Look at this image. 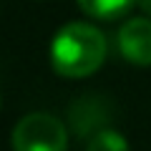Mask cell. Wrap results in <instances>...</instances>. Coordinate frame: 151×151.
Wrapping results in <instances>:
<instances>
[{
  "mask_svg": "<svg viewBox=\"0 0 151 151\" xmlns=\"http://www.w3.org/2000/svg\"><path fill=\"white\" fill-rule=\"evenodd\" d=\"M136 5L144 10V15H146V18H151V0H139Z\"/></svg>",
  "mask_w": 151,
  "mask_h": 151,
  "instance_id": "obj_7",
  "label": "cell"
},
{
  "mask_svg": "<svg viewBox=\"0 0 151 151\" xmlns=\"http://www.w3.org/2000/svg\"><path fill=\"white\" fill-rule=\"evenodd\" d=\"M86 151H129V141L113 129H106L101 134H96L93 139H88Z\"/></svg>",
  "mask_w": 151,
  "mask_h": 151,
  "instance_id": "obj_6",
  "label": "cell"
},
{
  "mask_svg": "<svg viewBox=\"0 0 151 151\" xmlns=\"http://www.w3.org/2000/svg\"><path fill=\"white\" fill-rule=\"evenodd\" d=\"M136 3L139 0H78L81 10L96 20H116L126 15Z\"/></svg>",
  "mask_w": 151,
  "mask_h": 151,
  "instance_id": "obj_5",
  "label": "cell"
},
{
  "mask_svg": "<svg viewBox=\"0 0 151 151\" xmlns=\"http://www.w3.org/2000/svg\"><path fill=\"white\" fill-rule=\"evenodd\" d=\"M13 151H65L68 126L50 113L35 111L23 116L10 134Z\"/></svg>",
  "mask_w": 151,
  "mask_h": 151,
  "instance_id": "obj_2",
  "label": "cell"
},
{
  "mask_svg": "<svg viewBox=\"0 0 151 151\" xmlns=\"http://www.w3.org/2000/svg\"><path fill=\"white\" fill-rule=\"evenodd\" d=\"M119 50L134 65H151V18H131L119 28Z\"/></svg>",
  "mask_w": 151,
  "mask_h": 151,
  "instance_id": "obj_4",
  "label": "cell"
},
{
  "mask_svg": "<svg viewBox=\"0 0 151 151\" xmlns=\"http://www.w3.org/2000/svg\"><path fill=\"white\" fill-rule=\"evenodd\" d=\"M106 55V35L91 23H68L50 43V65L65 78H86L96 73Z\"/></svg>",
  "mask_w": 151,
  "mask_h": 151,
  "instance_id": "obj_1",
  "label": "cell"
},
{
  "mask_svg": "<svg viewBox=\"0 0 151 151\" xmlns=\"http://www.w3.org/2000/svg\"><path fill=\"white\" fill-rule=\"evenodd\" d=\"M113 101L103 93H83L68 106V126L78 139H93L96 134L111 129Z\"/></svg>",
  "mask_w": 151,
  "mask_h": 151,
  "instance_id": "obj_3",
  "label": "cell"
}]
</instances>
